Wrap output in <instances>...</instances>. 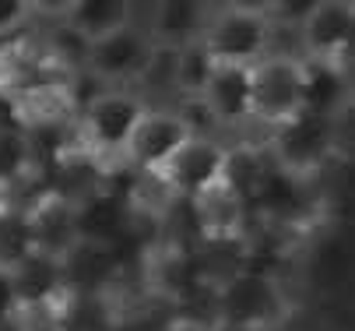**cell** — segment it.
Wrapping results in <instances>:
<instances>
[{
  "label": "cell",
  "instance_id": "obj_1",
  "mask_svg": "<svg viewBox=\"0 0 355 331\" xmlns=\"http://www.w3.org/2000/svg\"><path fill=\"white\" fill-rule=\"evenodd\" d=\"M222 289V331H285L299 300L292 278L268 268H246Z\"/></svg>",
  "mask_w": 355,
  "mask_h": 331
},
{
  "label": "cell",
  "instance_id": "obj_2",
  "mask_svg": "<svg viewBox=\"0 0 355 331\" xmlns=\"http://www.w3.org/2000/svg\"><path fill=\"white\" fill-rule=\"evenodd\" d=\"M200 42L208 46L215 64L257 67L275 46L271 4H257V0H222V4H211V18H208Z\"/></svg>",
  "mask_w": 355,
  "mask_h": 331
},
{
  "label": "cell",
  "instance_id": "obj_3",
  "mask_svg": "<svg viewBox=\"0 0 355 331\" xmlns=\"http://www.w3.org/2000/svg\"><path fill=\"white\" fill-rule=\"evenodd\" d=\"M264 148L282 176L306 183V187H317L327 176V169L338 166L334 124H331V117L313 113V110H302L299 117L268 130Z\"/></svg>",
  "mask_w": 355,
  "mask_h": 331
},
{
  "label": "cell",
  "instance_id": "obj_4",
  "mask_svg": "<svg viewBox=\"0 0 355 331\" xmlns=\"http://www.w3.org/2000/svg\"><path fill=\"white\" fill-rule=\"evenodd\" d=\"M151 103L137 88H106L98 99H92L78 113V137L81 148L98 155L106 166L120 169L127 159V148L144 124Z\"/></svg>",
  "mask_w": 355,
  "mask_h": 331
},
{
  "label": "cell",
  "instance_id": "obj_5",
  "mask_svg": "<svg viewBox=\"0 0 355 331\" xmlns=\"http://www.w3.org/2000/svg\"><path fill=\"white\" fill-rule=\"evenodd\" d=\"M310 60L292 53H268L253 67V124L275 130L306 110Z\"/></svg>",
  "mask_w": 355,
  "mask_h": 331
},
{
  "label": "cell",
  "instance_id": "obj_6",
  "mask_svg": "<svg viewBox=\"0 0 355 331\" xmlns=\"http://www.w3.org/2000/svg\"><path fill=\"white\" fill-rule=\"evenodd\" d=\"M159 42L151 39V32L134 22L106 39L92 42V53H88V74L98 78L106 88H137L148 74V64L155 57Z\"/></svg>",
  "mask_w": 355,
  "mask_h": 331
},
{
  "label": "cell",
  "instance_id": "obj_7",
  "mask_svg": "<svg viewBox=\"0 0 355 331\" xmlns=\"http://www.w3.org/2000/svg\"><path fill=\"white\" fill-rule=\"evenodd\" d=\"M225 166H229V141L211 134H193L159 176L180 201H197L208 191H215L218 183H225Z\"/></svg>",
  "mask_w": 355,
  "mask_h": 331
},
{
  "label": "cell",
  "instance_id": "obj_8",
  "mask_svg": "<svg viewBox=\"0 0 355 331\" xmlns=\"http://www.w3.org/2000/svg\"><path fill=\"white\" fill-rule=\"evenodd\" d=\"M190 137H193V127L180 106H151L130 141L123 166L134 173H162Z\"/></svg>",
  "mask_w": 355,
  "mask_h": 331
},
{
  "label": "cell",
  "instance_id": "obj_9",
  "mask_svg": "<svg viewBox=\"0 0 355 331\" xmlns=\"http://www.w3.org/2000/svg\"><path fill=\"white\" fill-rule=\"evenodd\" d=\"M197 103L208 110L225 141H236L243 130L253 127V67L218 64Z\"/></svg>",
  "mask_w": 355,
  "mask_h": 331
},
{
  "label": "cell",
  "instance_id": "obj_10",
  "mask_svg": "<svg viewBox=\"0 0 355 331\" xmlns=\"http://www.w3.org/2000/svg\"><path fill=\"white\" fill-rule=\"evenodd\" d=\"M299 42L310 64H338L355 50V0H317L299 25Z\"/></svg>",
  "mask_w": 355,
  "mask_h": 331
},
{
  "label": "cell",
  "instance_id": "obj_11",
  "mask_svg": "<svg viewBox=\"0 0 355 331\" xmlns=\"http://www.w3.org/2000/svg\"><path fill=\"white\" fill-rule=\"evenodd\" d=\"M25 222L32 232V247L35 254H46L53 261H67L81 244V212L74 201L60 198V194H39L28 208H25Z\"/></svg>",
  "mask_w": 355,
  "mask_h": 331
},
{
  "label": "cell",
  "instance_id": "obj_12",
  "mask_svg": "<svg viewBox=\"0 0 355 331\" xmlns=\"http://www.w3.org/2000/svg\"><path fill=\"white\" fill-rule=\"evenodd\" d=\"M15 282H18V296H21V314L32 324L57 321L71 296L64 261H53L46 254H32L21 264H15Z\"/></svg>",
  "mask_w": 355,
  "mask_h": 331
},
{
  "label": "cell",
  "instance_id": "obj_13",
  "mask_svg": "<svg viewBox=\"0 0 355 331\" xmlns=\"http://www.w3.org/2000/svg\"><path fill=\"white\" fill-rule=\"evenodd\" d=\"M211 18L208 0H151V4H137V22L151 32L159 46L169 50H187V46L205 39Z\"/></svg>",
  "mask_w": 355,
  "mask_h": 331
},
{
  "label": "cell",
  "instance_id": "obj_14",
  "mask_svg": "<svg viewBox=\"0 0 355 331\" xmlns=\"http://www.w3.org/2000/svg\"><path fill=\"white\" fill-rule=\"evenodd\" d=\"M190 208H193L200 240H236V236H250L253 222H257L253 205L246 198H239L229 183H218L205 198L190 201Z\"/></svg>",
  "mask_w": 355,
  "mask_h": 331
},
{
  "label": "cell",
  "instance_id": "obj_15",
  "mask_svg": "<svg viewBox=\"0 0 355 331\" xmlns=\"http://www.w3.org/2000/svg\"><path fill=\"white\" fill-rule=\"evenodd\" d=\"M67 289L81 296H98V293H120L123 282L130 278L120 254L113 247H98V244H81L67 261Z\"/></svg>",
  "mask_w": 355,
  "mask_h": 331
},
{
  "label": "cell",
  "instance_id": "obj_16",
  "mask_svg": "<svg viewBox=\"0 0 355 331\" xmlns=\"http://www.w3.org/2000/svg\"><path fill=\"white\" fill-rule=\"evenodd\" d=\"M64 22L88 42H98L137 22L134 0H64Z\"/></svg>",
  "mask_w": 355,
  "mask_h": 331
},
{
  "label": "cell",
  "instance_id": "obj_17",
  "mask_svg": "<svg viewBox=\"0 0 355 331\" xmlns=\"http://www.w3.org/2000/svg\"><path fill=\"white\" fill-rule=\"evenodd\" d=\"M275 162L261 141H232L229 145V166H225V183L239 198L250 205H257L261 194L268 191V183L275 176Z\"/></svg>",
  "mask_w": 355,
  "mask_h": 331
},
{
  "label": "cell",
  "instance_id": "obj_18",
  "mask_svg": "<svg viewBox=\"0 0 355 331\" xmlns=\"http://www.w3.org/2000/svg\"><path fill=\"white\" fill-rule=\"evenodd\" d=\"M57 321L67 331H123V303L116 293H98V296L71 293Z\"/></svg>",
  "mask_w": 355,
  "mask_h": 331
},
{
  "label": "cell",
  "instance_id": "obj_19",
  "mask_svg": "<svg viewBox=\"0 0 355 331\" xmlns=\"http://www.w3.org/2000/svg\"><path fill=\"white\" fill-rule=\"evenodd\" d=\"M39 25L35 0H0V50L25 39Z\"/></svg>",
  "mask_w": 355,
  "mask_h": 331
},
{
  "label": "cell",
  "instance_id": "obj_20",
  "mask_svg": "<svg viewBox=\"0 0 355 331\" xmlns=\"http://www.w3.org/2000/svg\"><path fill=\"white\" fill-rule=\"evenodd\" d=\"M334 148H338V166L341 162H355V99H348L334 117Z\"/></svg>",
  "mask_w": 355,
  "mask_h": 331
},
{
  "label": "cell",
  "instance_id": "obj_21",
  "mask_svg": "<svg viewBox=\"0 0 355 331\" xmlns=\"http://www.w3.org/2000/svg\"><path fill=\"white\" fill-rule=\"evenodd\" d=\"M334 67L341 71V81H345V88H348V96L355 99V50H348V53H345Z\"/></svg>",
  "mask_w": 355,
  "mask_h": 331
},
{
  "label": "cell",
  "instance_id": "obj_22",
  "mask_svg": "<svg viewBox=\"0 0 355 331\" xmlns=\"http://www.w3.org/2000/svg\"><path fill=\"white\" fill-rule=\"evenodd\" d=\"M0 331H32V324H28L25 314H18V317H11V321H0Z\"/></svg>",
  "mask_w": 355,
  "mask_h": 331
},
{
  "label": "cell",
  "instance_id": "obj_23",
  "mask_svg": "<svg viewBox=\"0 0 355 331\" xmlns=\"http://www.w3.org/2000/svg\"><path fill=\"white\" fill-rule=\"evenodd\" d=\"M32 324V321H28ZM32 331H67L60 321H39V324H32Z\"/></svg>",
  "mask_w": 355,
  "mask_h": 331
},
{
  "label": "cell",
  "instance_id": "obj_24",
  "mask_svg": "<svg viewBox=\"0 0 355 331\" xmlns=\"http://www.w3.org/2000/svg\"><path fill=\"white\" fill-rule=\"evenodd\" d=\"M169 331H197V328H187V324H173Z\"/></svg>",
  "mask_w": 355,
  "mask_h": 331
}]
</instances>
